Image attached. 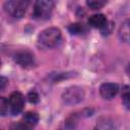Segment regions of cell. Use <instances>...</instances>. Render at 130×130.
<instances>
[{"label": "cell", "instance_id": "cell-1", "mask_svg": "<svg viewBox=\"0 0 130 130\" xmlns=\"http://www.w3.org/2000/svg\"><path fill=\"white\" fill-rule=\"evenodd\" d=\"M61 31L57 27H48L39 35V43L46 48H54L61 42Z\"/></svg>", "mask_w": 130, "mask_h": 130}, {"label": "cell", "instance_id": "cell-2", "mask_svg": "<svg viewBox=\"0 0 130 130\" xmlns=\"http://www.w3.org/2000/svg\"><path fill=\"white\" fill-rule=\"evenodd\" d=\"M29 4L30 0H7L4 3V9L11 16L21 18L25 14Z\"/></svg>", "mask_w": 130, "mask_h": 130}, {"label": "cell", "instance_id": "cell-3", "mask_svg": "<svg viewBox=\"0 0 130 130\" xmlns=\"http://www.w3.org/2000/svg\"><path fill=\"white\" fill-rule=\"evenodd\" d=\"M54 9V1L53 0H36L34 5L32 15L36 19H47L51 16L52 11Z\"/></svg>", "mask_w": 130, "mask_h": 130}, {"label": "cell", "instance_id": "cell-4", "mask_svg": "<svg viewBox=\"0 0 130 130\" xmlns=\"http://www.w3.org/2000/svg\"><path fill=\"white\" fill-rule=\"evenodd\" d=\"M84 98V90L80 86H70L62 94V100L66 105L72 106L79 104Z\"/></svg>", "mask_w": 130, "mask_h": 130}, {"label": "cell", "instance_id": "cell-5", "mask_svg": "<svg viewBox=\"0 0 130 130\" xmlns=\"http://www.w3.org/2000/svg\"><path fill=\"white\" fill-rule=\"evenodd\" d=\"M9 113L11 115H18L24 107V98L21 92L13 91L8 98Z\"/></svg>", "mask_w": 130, "mask_h": 130}, {"label": "cell", "instance_id": "cell-6", "mask_svg": "<svg viewBox=\"0 0 130 130\" xmlns=\"http://www.w3.org/2000/svg\"><path fill=\"white\" fill-rule=\"evenodd\" d=\"M14 61L21 67H29L35 63V56L29 51H19L14 56Z\"/></svg>", "mask_w": 130, "mask_h": 130}, {"label": "cell", "instance_id": "cell-7", "mask_svg": "<svg viewBox=\"0 0 130 130\" xmlns=\"http://www.w3.org/2000/svg\"><path fill=\"white\" fill-rule=\"evenodd\" d=\"M119 92V85L117 83L106 82L100 87V93L105 100H112Z\"/></svg>", "mask_w": 130, "mask_h": 130}, {"label": "cell", "instance_id": "cell-8", "mask_svg": "<svg viewBox=\"0 0 130 130\" xmlns=\"http://www.w3.org/2000/svg\"><path fill=\"white\" fill-rule=\"evenodd\" d=\"M107 22H108L107 17L102 13L93 14L88 18V24L91 27H95V28H103L107 24Z\"/></svg>", "mask_w": 130, "mask_h": 130}, {"label": "cell", "instance_id": "cell-9", "mask_svg": "<svg viewBox=\"0 0 130 130\" xmlns=\"http://www.w3.org/2000/svg\"><path fill=\"white\" fill-rule=\"evenodd\" d=\"M119 37L123 42L130 43V20H125L119 29Z\"/></svg>", "mask_w": 130, "mask_h": 130}, {"label": "cell", "instance_id": "cell-10", "mask_svg": "<svg viewBox=\"0 0 130 130\" xmlns=\"http://www.w3.org/2000/svg\"><path fill=\"white\" fill-rule=\"evenodd\" d=\"M39 122V115L36 112H27L23 115V123H25L29 128L37 125Z\"/></svg>", "mask_w": 130, "mask_h": 130}, {"label": "cell", "instance_id": "cell-11", "mask_svg": "<svg viewBox=\"0 0 130 130\" xmlns=\"http://www.w3.org/2000/svg\"><path fill=\"white\" fill-rule=\"evenodd\" d=\"M68 30L72 35L81 36V35H84L87 32V26H85L82 23H72L68 26Z\"/></svg>", "mask_w": 130, "mask_h": 130}, {"label": "cell", "instance_id": "cell-12", "mask_svg": "<svg viewBox=\"0 0 130 130\" xmlns=\"http://www.w3.org/2000/svg\"><path fill=\"white\" fill-rule=\"evenodd\" d=\"M109 0H86V5L92 9V10H98L103 8Z\"/></svg>", "mask_w": 130, "mask_h": 130}, {"label": "cell", "instance_id": "cell-13", "mask_svg": "<svg viewBox=\"0 0 130 130\" xmlns=\"http://www.w3.org/2000/svg\"><path fill=\"white\" fill-rule=\"evenodd\" d=\"M122 103L126 109L130 110V86H125L122 89Z\"/></svg>", "mask_w": 130, "mask_h": 130}, {"label": "cell", "instance_id": "cell-14", "mask_svg": "<svg viewBox=\"0 0 130 130\" xmlns=\"http://www.w3.org/2000/svg\"><path fill=\"white\" fill-rule=\"evenodd\" d=\"M9 113V104H8V99L2 96L0 99V114L1 116H5L6 114Z\"/></svg>", "mask_w": 130, "mask_h": 130}, {"label": "cell", "instance_id": "cell-15", "mask_svg": "<svg viewBox=\"0 0 130 130\" xmlns=\"http://www.w3.org/2000/svg\"><path fill=\"white\" fill-rule=\"evenodd\" d=\"M27 100H28V102L31 103V104H37V103L39 102L40 98H39V94H38L36 91H29V92L27 93Z\"/></svg>", "mask_w": 130, "mask_h": 130}, {"label": "cell", "instance_id": "cell-16", "mask_svg": "<svg viewBox=\"0 0 130 130\" xmlns=\"http://www.w3.org/2000/svg\"><path fill=\"white\" fill-rule=\"evenodd\" d=\"M101 29H102L103 35H110L113 30V23L112 22H107V24Z\"/></svg>", "mask_w": 130, "mask_h": 130}, {"label": "cell", "instance_id": "cell-17", "mask_svg": "<svg viewBox=\"0 0 130 130\" xmlns=\"http://www.w3.org/2000/svg\"><path fill=\"white\" fill-rule=\"evenodd\" d=\"M0 82H1V87H0V88H1V90H4V89H5V86H6V84H7V82H8V81H7V79H6L5 77H3V76H2V77H1V81H0Z\"/></svg>", "mask_w": 130, "mask_h": 130}, {"label": "cell", "instance_id": "cell-18", "mask_svg": "<svg viewBox=\"0 0 130 130\" xmlns=\"http://www.w3.org/2000/svg\"><path fill=\"white\" fill-rule=\"evenodd\" d=\"M127 72H128V74H130V63L128 64V67H127Z\"/></svg>", "mask_w": 130, "mask_h": 130}]
</instances>
